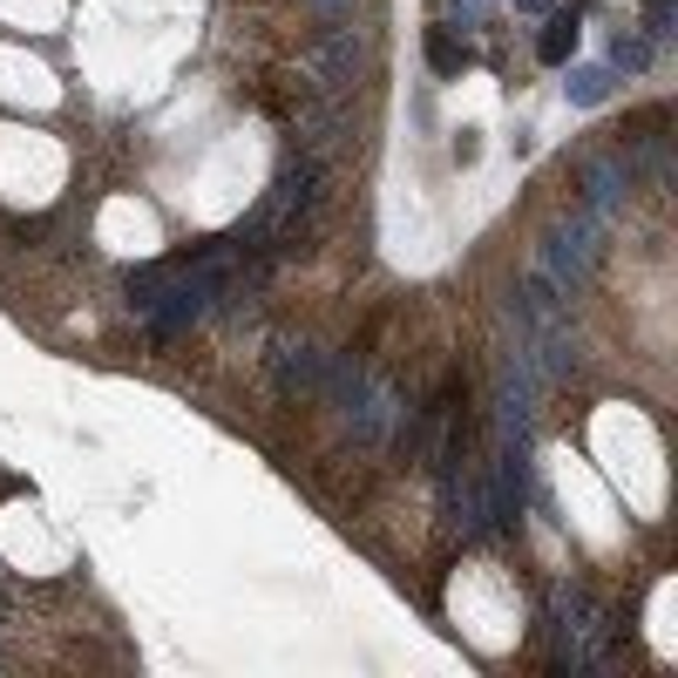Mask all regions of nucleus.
<instances>
[{
	"label": "nucleus",
	"mask_w": 678,
	"mask_h": 678,
	"mask_svg": "<svg viewBox=\"0 0 678 678\" xmlns=\"http://www.w3.org/2000/svg\"><path fill=\"white\" fill-rule=\"evenodd\" d=\"M442 509H448V530H455L462 543H482V536L496 530V509H489V475H482V468H468V455L442 468Z\"/></svg>",
	"instance_id": "obj_5"
},
{
	"label": "nucleus",
	"mask_w": 678,
	"mask_h": 678,
	"mask_svg": "<svg viewBox=\"0 0 678 678\" xmlns=\"http://www.w3.org/2000/svg\"><path fill=\"white\" fill-rule=\"evenodd\" d=\"M299 75L312 82V96H353L374 75V42H367L360 27H326L299 55Z\"/></svg>",
	"instance_id": "obj_4"
},
{
	"label": "nucleus",
	"mask_w": 678,
	"mask_h": 678,
	"mask_svg": "<svg viewBox=\"0 0 678 678\" xmlns=\"http://www.w3.org/2000/svg\"><path fill=\"white\" fill-rule=\"evenodd\" d=\"M170 278H177V258H156V265H136L130 278H123V292H130V305L149 319L156 305H164V292H170Z\"/></svg>",
	"instance_id": "obj_9"
},
{
	"label": "nucleus",
	"mask_w": 678,
	"mask_h": 678,
	"mask_svg": "<svg viewBox=\"0 0 678 678\" xmlns=\"http://www.w3.org/2000/svg\"><path fill=\"white\" fill-rule=\"evenodd\" d=\"M570 55H577V8H570V14H549V27L536 34V62L564 68Z\"/></svg>",
	"instance_id": "obj_10"
},
{
	"label": "nucleus",
	"mask_w": 678,
	"mask_h": 678,
	"mask_svg": "<svg viewBox=\"0 0 678 678\" xmlns=\"http://www.w3.org/2000/svg\"><path fill=\"white\" fill-rule=\"evenodd\" d=\"M678 34V0H652V14H645V42L658 48V42H671Z\"/></svg>",
	"instance_id": "obj_14"
},
{
	"label": "nucleus",
	"mask_w": 678,
	"mask_h": 678,
	"mask_svg": "<svg viewBox=\"0 0 678 678\" xmlns=\"http://www.w3.org/2000/svg\"><path fill=\"white\" fill-rule=\"evenodd\" d=\"M340 421H346V434L360 448H387L393 434L408 427V401H401V387L393 380H380V374H367L353 353H333V374H326V393H319Z\"/></svg>",
	"instance_id": "obj_1"
},
{
	"label": "nucleus",
	"mask_w": 678,
	"mask_h": 678,
	"mask_svg": "<svg viewBox=\"0 0 678 678\" xmlns=\"http://www.w3.org/2000/svg\"><path fill=\"white\" fill-rule=\"evenodd\" d=\"M577 197H583V211H597V218L624 211V197H631V164H624V156H590V164L577 170Z\"/></svg>",
	"instance_id": "obj_8"
},
{
	"label": "nucleus",
	"mask_w": 678,
	"mask_h": 678,
	"mask_svg": "<svg viewBox=\"0 0 678 678\" xmlns=\"http://www.w3.org/2000/svg\"><path fill=\"white\" fill-rule=\"evenodd\" d=\"M353 102L346 96H312L299 115H292V136H299V156H319V164H326V156H340V149H353Z\"/></svg>",
	"instance_id": "obj_6"
},
{
	"label": "nucleus",
	"mask_w": 678,
	"mask_h": 678,
	"mask_svg": "<svg viewBox=\"0 0 678 678\" xmlns=\"http://www.w3.org/2000/svg\"><path fill=\"white\" fill-rule=\"evenodd\" d=\"M427 62H434V75H462V62H468V48L455 42L448 27H427Z\"/></svg>",
	"instance_id": "obj_12"
},
{
	"label": "nucleus",
	"mask_w": 678,
	"mask_h": 678,
	"mask_svg": "<svg viewBox=\"0 0 678 678\" xmlns=\"http://www.w3.org/2000/svg\"><path fill=\"white\" fill-rule=\"evenodd\" d=\"M515 8H523V14H549V8H556V0H515Z\"/></svg>",
	"instance_id": "obj_16"
},
{
	"label": "nucleus",
	"mask_w": 678,
	"mask_h": 678,
	"mask_svg": "<svg viewBox=\"0 0 678 678\" xmlns=\"http://www.w3.org/2000/svg\"><path fill=\"white\" fill-rule=\"evenodd\" d=\"M549 624H556V665L570 671H597L611 658V611L597 604L583 583H564L549 597Z\"/></svg>",
	"instance_id": "obj_2"
},
{
	"label": "nucleus",
	"mask_w": 678,
	"mask_h": 678,
	"mask_svg": "<svg viewBox=\"0 0 678 678\" xmlns=\"http://www.w3.org/2000/svg\"><path fill=\"white\" fill-rule=\"evenodd\" d=\"M597 258H604V218H597V211H570V218H556V224L543 231V245H536V271H543L564 299H570L583 278L597 271Z\"/></svg>",
	"instance_id": "obj_3"
},
{
	"label": "nucleus",
	"mask_w": 678,
	"mask_h": 678,
	"mask_svg": "<svg viewBox=\"0 0 678 678\" xmlns=\"http://www.w3.org/2000/svg\"><path fill=\"white\" fill-rule=\"evenodd\" d=\"M326 374H333L326 346H312V340H278L271 346V380H278V393H292V401H319V393H326Z\"/></svg>",
	"instance_id": "obj_7"
},
{
	"label": "nucleus",
	"mask_w": 678,
	"mask_h": 678,
	"mask_svg": "<svg viewBox=\"0 0 678 678\" xmlns=\"http://www.w3.org/2000/svg\"><path fill=\"white\" fill-rule=\"evenodd\" d=\"M305 14L326 21V27H346L353 14H360V0H305Z\"/></svg>",
	"instance_id": "obj_15"
},
{
	"label": "nucleus",
	"mask_w": 678,
	"mask_h": 678,
	"mask_svg": "<svg viewBox=\"0 0 678 678\" xmlns=\"http://www.w3.org/2000/svg\"><path fill=\"white\" fill-rule=\"evenodd\" d=\"M645 62H652V42H645V34H618V42H611V68L637 75Z\"/></svg>",
	"instance_id": "obj_13"
},
{
	"label": "nucleus",
	"mask_w": 678,
	"mask_h": 678,
	"mask_svg": "<svg viewBox=\"0 0 678 678\" xmlns=\"http://www.w3.org/2000/svg\"><path fill=\"white\" fill-rule=\"evenodd\" d=\"M611 89H618V68H611V62H604V68H570V82H564V96H570L577 109L611 102Z\"/></svg>",
	"instance_id": "obj_11"
}]
</instances>
